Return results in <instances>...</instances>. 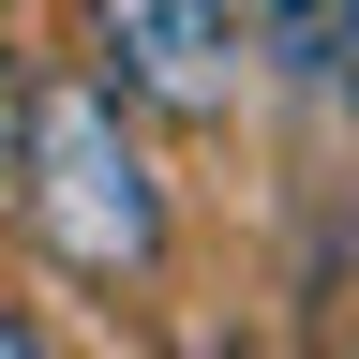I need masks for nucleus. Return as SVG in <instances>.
Instances as JSON below:
<instances>
[{"mask_svg":"<svg viewBox=\"0 0 359 359\" xmlns=\"http://www.w3.org/2000/svg\"><path fill=\"white\" fill-rule=\"evenodd\" d=\"M75 60L135 120H240L255 30H240V0H75Z\"/></svg>","mask_w":359,"mask_h":359,"instance_id":"nucleus-2","label":"nucleus"},{"mask_svg":"<svg viewBox=\"0 0 359 359\" xmlns=\"http://www.w3.org/2000/svg\"><path fill=\"white\" fill-rule=\"evenodd\" d=\"M0 359H60V330H45L30 299H0Z\"/></svg>","mask_w":359,"mask_h":359,"instance_id":"nucleus-6","label":"nucleus"},{"mask_svg":"<svg viewBox=\"0 0 359 359\" xmlns=\"http://www.w3.org/2000/svg\"><path fill=\"white\" fill-rule=\"evenodd\" d=\"M240 30H255L269 90H314V105H330V0H240Z\"/></svg>","mask_w":359,"mask_h":359,"instance_id":"nucleus-3","label":"nucleus"},{"mask_svg":"<svg viewBox=\"0 0 359 359\" xmlns=\"http://www.w3.org/2000/svg\"><path fill=\"white\" fill-rule=\"evenodd\" d=\"M15 240L75 285H165L180 255V195L150 165V120L120 105L105 75H45V135H30V195H15Z\"/></svg>","mask_w":359,"mask_h":359,"instance_id":"nucleus-1","label":"nucleus"},{"mask_svg":"<svg viewBox=\"0 0 359 359\" xmlns=\"http://www.w3.org/2000/svg\"><path fill=\"white\" fill-rule=\"evenodd\" d=\"M30 135H45V60L0 30V224H15V195H30Z\"/></svg>","mask_w":359,"mask_h":359,"instance_id":"nucleus-4","label":"nucleus"},{"mask_svg":"<svg viewBox=\"0 0 359 359\" xmlns=\"http://www.w3.org/2000/svg\"><path fill=\"white\" fill-rule=\"evenodd\" d=\"M210 359H255V344H210Z\"/></svg>","mask_w":359,"mask_h":359,"instance_id":"nucleus-7","label":"nucleus"},{"mask_svg":"<svg viewBox=\"0 0 359 359\" xmlns=\"http://www.w3.org/2000/svg\"><path fill=\"white\" fill-rule=\"evenodd\" d=\"M330 105H359V0H330Z\"/></svg>","mask_w":359,"mask_h":359,"instance_id":"nucleus-5","label":"nucleus"}]
</instances>
